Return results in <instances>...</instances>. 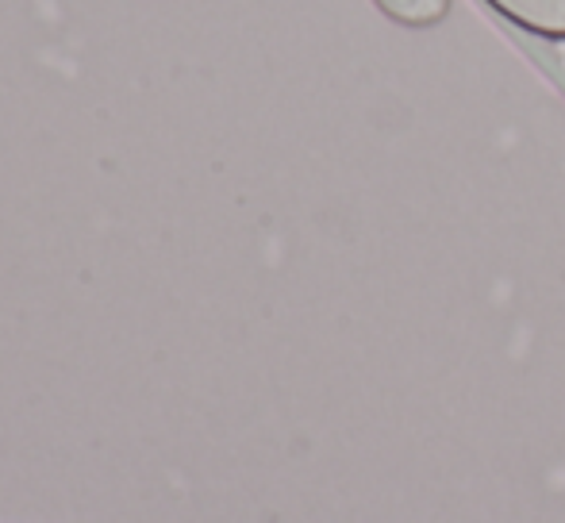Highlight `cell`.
I'll return each mask as SVG.
<instances>
[{
    "label": "cell",
    "instance_id": "6da1fadb",
    "mask_svg": "<svg viewBox=\"0 0 565 523\" xmlns=\"http://www.w3.org/2000/svg\"><path fill=\"white\" fill-rule=\"evenodd\" d=\"M484 4L527 35L565 43V0H484Z\"/></svg>",
    "mask_w": 565,
    "mask_h": 523
},
{
    "label": "cell",
    "instance_id": "7a4b0ae2",
    "mask_svg": "<svg viewBox=\"0 0 565 523\" xmlns=\"http://www.w3.org/2000/svg\"><path fill=\"white\" fill-rule=\"evenodd\" d=\"M388 20L408 23V28H431L447 15L450 0H373Z\"/></svg>",
    "mask_w": 565,
    "mask_h": 523
}]
</instances>
